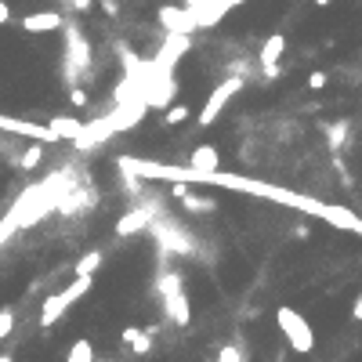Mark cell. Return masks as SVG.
<instances>
[{"label":"cell","instance_id":"6da1fadb","mask_svg":"<svg viewBox=\"0 0 362 362\" xmlns=\"http://www.w3.org/2000/svg\"><path fill=\"white\" fill-rule=\"evenodd\" d=\"M91 290H95V275H76V279H73L66 290L51 293L48 301H44V308H40V326H44V330H51V326L58 323V319L66 315V312H69V308L80 301V297H88Z\"/></svg>","mask_w":362,"mask_h":362},{"label":"cell","instance_id":"7a4b0ae2","mask_svg":"<svg viewBox=\"0 0 362 362\" xmlns=\"http://www.w3.org/2000/svg\"><path fill=\"white\" fill-rule=\"evenodd\" d=\"M275 323H279L283 337L290 340V348H293L297 355H308V351L315 348V333H312L308 319H305L301 312H293L290 305H283V308H275Z\"/></svg>","mask_w":362,"mask_h":362},{"label":"cell","instance_id":"3957f363","mask_svg":"<svg viewBox=\"0 0 362 362\" xmlns=\"http://www.w3.org/2000/svg\"><path fill=\"white\" fill-rule=\"evenodd\" d=\"M243 83H246L243 76H228V80H221L218 88L210 91V98H207V105H203V113L196 116V120H200V127H210V123H214V120L221 116L225 105H228L232 98H236V95L243 91Z\"/></svg>","mask_w":362,"mask_h":362},{"label":"cell","instance_id":"277c9868","mask_svg":"<svg viewBox=\"0 0 362 362\" xmlns=\"http://www.w3.org/2000/svg\"><path fill=\"white\" fill-rule=\"evenodd\" d=\"M156 221V210L153 207H134L116 221V236H134V232H145L148 225Z\"/></svg>","mask_w":362,"mask_h":362},{"label":"cell","instance_id":"5b68a950","mask_svg":"<svg viewBox=\"0 0 362 362\" xmlns=\"http://www.w3.org/2000/svg\"><path fill=\"white\" fill-rule=\"evenodd\" d=\"M160 22H163V29L167 33H188L193 36V29H196V15L188 11V8H160Z\"/></svg>","mask_w":362,"mask_h":362},{"label":"cell","instance_id":"8992f818","mask_svg":"<svg viewBox=\"0 0 362 362\" xmlns=\"http://www.w3.org/2000/svg\"><path fill=\"white\" fill-rule=\"evenodd\" d=\"M163 312H167V319L174 326H188V323H193V305H188V293L185 290L163 297Z\"/></svg>","mask_w":362,"mask_h":362},{"label":"cell","instance_id":"52a82bcc","mask_svg":"<svg viewBox=\"0 0 362 362\" xmlns=\"http://www.w3.org/2000/svg\"><path fill=\"white\" fill-rule=\"evenodd\" d=\"M62 26H66L62 11H36V15H26V18H22V29H26V33H58Z\"/></svg>","mask_w":362,"mask_h":362},{"label":"cell","instance_id":"ba28073f","mask_svg":"<svg viewBox=\"0 0 362 362\" xmlns=\"http://www.w3.org/2000/svg\"><path fill=\"white\" fill-rule=\"evenodd\" d=\"M188 167H193L196 174H218V167H221L218 148L214 145H196L193 156H188Z\"/></svg>","mask_w":362,"mask_h":362},{"label":"cell","instance_id":"9c48e42d","mask_svg":"<svg viewBox=\"0 0 362 362\" xmlns=\"http://www.w3.org/2000/svg\"><path fill=\"white\" fill-rule=\"evenodd\" d=\"M66 29V40H69V58H73V66H88L91 62V48H88V40L80 36L76 26H62Z\"/></svg>","mask_w":362,"mask_h":362},{"label":"cell","instance_id":"30bf717a","mask_svg":"<svg viewBox=\"0 0 362 362\" xmlns=\"http://www.w3.org/2000/svg\"><path fill=\"white\" fill-rule=\"evenodd\" d=\"M283 51H286V36H283V33H272V36L265 40V44H261V66H265V69L279 66Z\"/></svg>","mask_w":362,"mask_h":362},{"label":"cell","instance_id":"8fae6325","mask_svg":"<svg viewBox=\"0 0 362 362\" xmlns=\"http://www.w3.org/2000/svg\"><path fill=\"white\" fill-rule=\"evenodd\" d=\"M80 127H83V123L73 120V116H55L44 131H48V138H69V141H73V138L80 134Z\"/></svg>","mask_w":362,"mask_h":362},{"label":"cell","instance_id":"7c38bea8","mask_svg":"<svg viewBox=\"0 0 362 362\" xmlns=\"http://www.w3.org/2000/svg\"><path fill=\"white\" fill-rule=\"evenodd\" d=\"M120 340H123V344H131V351H138V355H145L148 348H153V340H148V333L141 326H127L120 333Z\"/></svg>","mask_w":362,"mask_h":362},{"label":"cell","instance_id":"4fadbf2b","mask_svg":"<svg viewBox=\"0 0 362 362\" xmlns=\"http://www.w3.org/2000/svg\"><path fill=\"white\" fill-rule=\"evenodd\" d=\"M178 290H181V272H174V268L163 272L160 279H156V293L160 297H170V293H178Z\"/></svg>","mask_w":362,"mask_h":362},{"label":"cell","instance_id":"5bb4252c","mask_svg":"<svg viewBox=\"0 0 362 362\" xmlns=\"http://www.w3.org/2000/svg\"><path fill=\"white\" fill-rule=\"evenodd\" d=\"M66 362H95V344H91L88 337L76 340V344L69 348V355H66Z\"/></svg>","mask_w":362,"mask_h":362},{"label":"cell","instance_id":"9a60e30c","mask_svg":"<svg viewBox=\"0 0 362 362\" xmlns=\"http://www.w3.org/2000/svg\"><path fill=\"white\" fill-rule=\"evenodd\" d=\"M98 268H102V250H91V253H83V258L76 261L73 272H76V275H95Z\"/></svg>","mask_w":362,"mask_h":362},{"label":"cell","instance_id":"2e32d148","mask_svg":"<svg viewBox=\"0 0 362 362\" xmlns=\"http://www.w3.org/2000/svg\"><path fill=\"white\" fill-rule=\"evenodd\" d=\"M181 203H185V210H188V214H210V210H214V203H210V200H203V196H193V193H185V196H181Z\"/></svg>","mask_w":362,"mask_h":362},{"label":"cell","instance_id":"e0dca14e","mask_svg":"<svg viewBox=\"0 0 362 362\" xmlns=\"http://www.w3.org/2000/svg\"><path fill=\"white\" fill-rule=\"evenodd\" d=\"M188 116H193V113H188V105H167V109H163V123H167V127H178V123H185Z\"/></svg>","mask_w":362,"mask_h":362},{"label":"cell","instance_id":"ac0fdd59","mask_svg":"<svg viewBox=\"0 0 362 362\" xmlns=\"http://www.w3.org/2000/svg\"><path fill=\"white\" fill-rule=\"evenodd\" d=\"M40 160H44V145H29L26 153L18 156V167H22V170H33Z\"/></svg>","mask_w":362,"mask_h":362},{"label":"cell","instance_id":"d6986e66","mask_svg":"<svg viewBox=\"0 0 362 362\" xmlns=\"http://www.w3.org/2000/svg\"><path fill=\"white\" fill-rule=\"evenodd\" d=\"M15 330V308H0V340H8Z\"/></svg>","mask_w":362,"mask_h":362},{"label":"cell","instance_id":"ffe728a7","mask_svg":"<svg viewBox=\"0 0 362 362\" xmlns=\"http://www.w3.org/2000/svg\"><path fill=\"white\" fill-rule=\"evenodd\" d=\"M218 362H243V355H239V348H232V344H228V348H221V351H218Z\"/></svg>","mask_w":362,"mask_h":362},{"label":"cell","instance_id":"44dd1931","mask_svg":"<svg viewBox=\"0 0 362 362\" xmlns=\"http://www.w3.org/2000/svg\"><path fill=\"white\" fill-rule=\"evenodd\" d=\"M308 88H312V91H323V88H326V73H319V69H315V73L308 76Z\"/></svg>","mask_w":362,"mask_h":362},{"label":"cell","instance_id":"7402d4cb","mask_svg":"<svg viewBox=\"0 0 362 362\" xmlns=\"http://www.w3.org/2000/svg\"><path fill=\"white\" fill-rule=\"evenodd\" d=\"M69 8H73V11H91L95 0H69Z\"/></svg>","mask_w":362,"mask_h":362},{"label":"cell","instance_id":"603a6c76","mask_svg":"<svg viewBox=\"0 0 362 362\" xmlns=\"http://www.w3.org/2000/svg\"><path fill=\"white\" fill-rule=\"evenodd\" d=\"M11 22V8H8V0H0V26H8Z\"/></svg>","mask_w":362,"mask_h":362},{"label":"cell","instance_id":"cb8c5ba5","mask_svg":"<svg viewBox=\"0 0 362 362\" xmlns=\"http://www.w3.org/2000/svg\"><path fill=\"white\" fill-rule=\"evenodd\" d=\"M98 4H102V11H105V15H116V11H120L116 0H98Z\"/></svg>","mask_w":362,"mask_h":362},{"label":"cell","instance_id":"d4e9b609","mask_svg":"<svg viewBox=\"0 0 362 362\" xmlns=\"http://www.w3.org/2000/svg\"><path fill=\"white\" fill-rule=\"evenodd\" d=\"M69 98H73V105H88V95H83L80 88H73V91H69Z\"/></svg>","mask_w":362,"mask_h":362},{"label":"cell","instance_id":"484cf974","mask_svg":"<svg viewBox=\"0 0 362 362\" xmlns=\"http://www.w3.org/2000/svg\"><path fill=\"white\" fill-rule=\"evenodd\" d=\"M200 4H203V0H185V8H188V11H196Z\"/></svg>","mask_w":362,"mask_h":362},{"label":"cell","instance_id":"4316f807","mask_svg":"<svg viewBox=\"0 0 362 362\" xmlns=\"http://www.w3.org/2000/svg\"><path fill=\"white\" fill-rule=\"evenodd\" d=\"M315 8H330V0H315Z\"/></svg>","mask_w":362,"mask_h":362},{"label":"cell","instance_id":"83f0119b","mask_svg":"<svg viewBox=\"0 0 362 362\" xmlns=\"http://www.w3.org/2000/svg\"><path fill=\"white\" fill-rule=\"evenodd\" d=\"M0 362H15V358H11V355H0Z\"/></svg>","mask_w":362,"mask_h":362}]
</instances>
